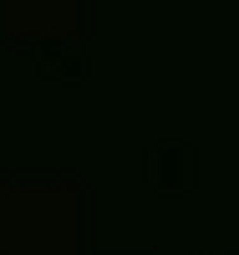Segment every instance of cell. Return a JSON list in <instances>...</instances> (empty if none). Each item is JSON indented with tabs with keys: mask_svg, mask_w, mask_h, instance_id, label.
I'll list each match as a JSON object with an SVG mask.
<instances>
[]
</instances>
